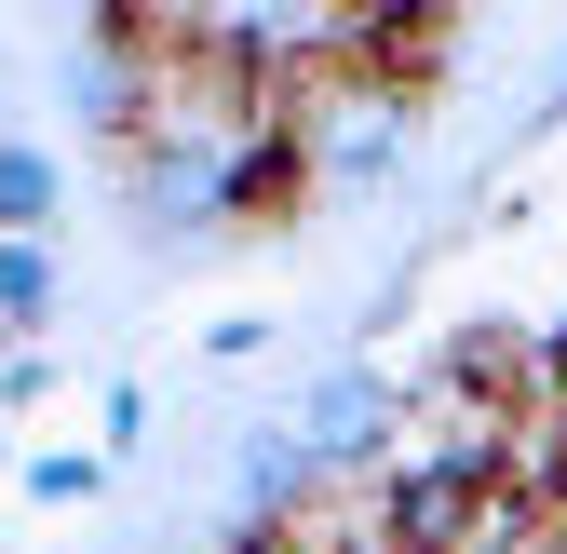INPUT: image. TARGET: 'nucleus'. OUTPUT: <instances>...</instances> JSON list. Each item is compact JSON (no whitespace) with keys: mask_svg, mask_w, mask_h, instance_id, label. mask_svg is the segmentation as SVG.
Masks as SVG:
<instances>
[{"mask_svg":"<svg viewBox=\"0 0 567 554\" xmlns=\"http://www.w3.org/2000/svg\"><path fill=\"white\" fill-rule=\"evenodd\" d=\"M298 447L324 473H392V379L379 366H324L298 392Z\"/></svg>","mask_w":567,"mask_h":554,"instance_id":"obj_1","label":"nucleus"},{"mask_svg":"<svg viewBox=\"0 0 567 554\" xmlns=\"http://www.w3.org/2000/svg\"><path fill=\"white\" fill-rule=\"evenodd\" d=\"M405 150H419V109H405V95H351V109L311 135V189L365 203V189H392V176H405Z\"/></svg>","mask_w":567,"mask_h":554,"instance_id":"obj_2","label":"nucleus"},{"mask_svg":"<svg viewBox=\"0 0 567 554\" xmlns=\"http://www.w3.org/2000/svg\"><path fill=\"white\" fill-rule=\"evenodd\" d=\"M324 488V460L298 447V420H257L244 447H230V514H257V527H284V514H298Z\"/></svg>","mask_w":567,"mask_h":554,"instance_id":"obj_3","label":"nucleus"},{"mask_svg":"<svg viewBox=\"0 0 567 554\" xmlns=\"http://www.w3.org/2000/svg\"><path fill=\"white\" fill-rule=\"evenodd\" d=\"M311 150H298V135H244V150H230V230H284V217H311Z\"/></svg>","mask_w":567,"mask_h":554,"instance_id":"obj_4","label":"nucleus"},{"mask_svg":"<svg viewBox=\"0 0 567 554\" xmlns=\"http://www.w3.org/2000/svg\"><path fill=\"white\" fill-rule=\"evenodd\" d=\"M54 217H68V176H54V150L0 135V244H41Z\"/></svg>","mask_w":567,"mask_h":554,"instance_id":"obj_5","label":"nucleus"},{"mask_svg":"<svg viewBox=\"0 0 567 554\" xmlns=\"http://www.w3.org/2000/svg\"><path fill=\"white\" fill-rule=\"evenodd\" d=\"M41 325H54V257L41 244H0V352H28Z\"/></svg>","mask_w":567,"mask_h":554,"instance_id":"obj_6","label":"nucleus"},{"mask_svg":"<svg viewBox=\"0 0 567 554\" xmlns=\"http://www.w3.org/2000/svg\"><path fill=\"white\" fill-rule=\"evenodd\" d=\"M14 488H28L41 514H82V501L109 488V447H41V460H14Z\"/></svg>","mask_w":567,"mask_h":554,"instance_id":"obj_7","label":"nucleus"},{"mask_svg":"<svg viewBox=\"0 0 567 554\" xmlns=\"http://www.w3.org/2000/svg\"><path fill=\"white\" fill-rule=\"evenodd\" d=\"M203 352H217V366H257V352H270V311H230V325H203Z\"/></svg>","mask_w":567,"mask_h":554,"instance_id":"obj_8","label":"nucleus"},{"mask_svg":"<svg viewBox=\"0 0 567 554\" xmlns=\"http://www.w3.org/2000/svg\"><path fill=\"white\" fill-rule=\"evenodd\" d=\"M122 447H150V392H135V379H109V460Z\"/></svg>","mask_w":567,"mask_h":554,"instance_id":"obj_9","label":"nucleus"},{"mask_svg":"<svg viewBox=\"0 0 567 554\" xmlns=\"http://www.w3.org/2000/svg\"><path fill=\"white\" fill-rule=\"evenodd\" d=\"M54 392V352H0V406H41Z\"/></svg>","mask_w":567,"mask_h":554,"instance_id":"obj_10","label":"nucleus"}]
</instances>
